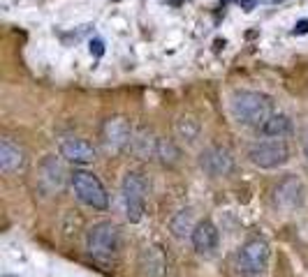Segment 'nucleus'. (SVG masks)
<instances>
[{"mask_svg": "<svg viewBox=\"0 0 308 277\" xmlns=\"http://www.w3.org/2000/svg\"><path fill=\"white\" fill-rule=\"evenodd\" d=\"M262 134L269 138H285L289 132H292V120L285 113H274L264 125H262Z\"/></svg>", "mask_w": 308, "mask_h": 277, "instance_id": "16", "label": "nucleus"}, {"mask_svg": "<svg viewBox=\"0 0 308 277\" xmlns=\"http://www.w3.org/2000/svg\"><path fill=\"white\" fill-rule=\"evenodd\" d=\"M102 53H104V42L102 39H90V55L102 58Z\"/></svg>", "mask_w": 308, "mask_h": 277, "instance_id": "20", "label": "nucleus"}, {"mask_svg": "<svg viewBox=\"0 0 308 277\" xmlns=\"http://www.w3.org/2000/svg\"><path fill=\"white\" fill-rule=\"evenodd\" d=\"M169 3H172L174 7H178V5H181V0H169Z\"/></svg>", "mask_w": 308, "mask_h": 277, "instance_id": "24", "label": "nucleus"}, {"mask_svg": "<svg viewBox=\"0 0 308 277\" xmlns=\"http://www.w3.org/2000/svg\"><path fill=\"white\" fill-rule=\"evenodd\" d=\"M61 155L75 164H90L95 160V148L79 136H65L61 138Z\"/></svg>", "mask_w": 308, "mask_h": 277, "instance_id": "12", "label": "nucleus"}, {"mask_svg": "<svg viewBox=\"0 0 308 277\" xmlns=\"http://www.w3.org/2000/svg\"><path fill=\"white\" fill-rule=\"evenodd\" d=\"M86 249L98 259H114L118 254V226L114 222H98L86 233Z\"/></svg>", "mask_w": 308, "mask_h": 277, "instance_id": "4", "label": "nucleus"}, {"mask_svg": "<svg viewBox=\"0 0 308 277\" xmlns=\"http://www.w3.org/2000/svg\"><path fill=\"white\" fill-rule=\"evenodd\" d=\"M72 189H75L77 199H79L84 206L93 208V210H104L109 206V196L104 192V185L100 183L98 175H93L90 171H75L70 178Z\"/></svg>", "mask_w": 308, "mask_h": 277, "instance_id": "3", "label": "nucleus"}, {"mask_svg": "<svg viewBox=\"0 0 308 277\" xmlns=\"http://www.w3.org/2000/svg\"><path fill=\"white\" fill-rule=\"evenodd\" d=\"M229 111L237 123L246 125V127H262L274 115V104H271V97L264 92L239 90L232 95Z\"/></svg>", "mask_w": 308, "mask_h": 277, "instance_id": "1", "label": "nucleus"}, {"mask_svg": "<svg viewBox=\"0 0 308 277\" xmlns=\"http://www.w3.org/2000/svg\"><path fill=\"white\" fill-rule=\"evenodd\" d=\"M227 3H232V0H223V5H227Z\"/></svg>", "mask_w": 308, "mask_h": 277, "instance_id": "25", "label": "nucleus"}, {"mask_svg": "<svg viewBox=\"0 0 308 277\" xmlns=\"http://www.w3.org/2000/svg\"><path fill=\"white\" fill-rule=\"evenodd\" d=\"M139 268L144 277H165L167 259L160 247H144L139 254Z\"/></svg>", "mask_w": 308, "mask_h": 277, "instance_id": "13", "label": "nucleus"}, {"mask_svg": "<svg viewBox=\"0 0 308 277\" xmlns=\"http://www.w3.org/2000/svg\"><path fill=\"white\" fill-rule=\"evenodd\" d=\"M40 183L47 187V192H61L65 185V166L61 164L56 155H47L40 164Z\"/></svg>", "mask_w": 308, "mask_h": 277, "instance_id": "11", "label": "nucleus"}, {"mask_svg": "<svg viewBox=\"0 0 308 277\" xmlns=\"http://www.w3.org/2000/svg\"><path fill=\"white\" fill-rule=\"evenodd\" d=\"M248 157L255 166L260 169H278L287 164L289 160V148L283 138H271V141H257L250 146Z\"/></svg>", "mask_w": 308, "mask_h": 277, "instance_id": "6", "label": "nucleus"}, {"mask_svg": "<svg viewBox=\"0 0 308 277\" xmlns=\"http://www.w3.org/2000/svg\"><path fill=\"white\" fill-rule=\"evenodd\" d=\"M274 196H276V203H278L280 208H285V210H294V208H299L303 203V199H306L303 180L299 178V175H294V173L285 175V178L278 183V187H276Z\"/></svg>", "mask_w": 308, "mask_h": 277, "instance_id": "8", "label": "nucleus"}, {"mask_svg": "<svg viewBox=\"0 0 308 277\" xmlns=\"http://www.w3.org/2000/svg\"><path fill=\"white\" fill-rule=\"evenodd\" d=\"M174 127H176V136L188 143H192L197 138V134H200V123H197V118H192V115H181Z\"/></svg>", "mask_w": 308, "mask_h": 277, "instance_id": "18", "label": "nucleus"}, {"mask_svg": "<svg viewBox=\"0 0 308 277\" xmlns=\"http://www.w3.org/2000/svg\"><path fill=\"white\" fill-rule=\"evenodd\" d=\"M306 32H308V18H301V21L294 23L292 35H306Z\"/></svg>", "mask_w": 308, "mask_h": 277, "instance_id": "21", "label": "nucleus"}, {"mask_svg": "<svg viewBox=\"0 0 308 277\" xmlns=\"http://www.w3.org/2000/svg\"><path fill=\"white\" fill-rule=\"evenodd\" d=\"M132 148H135V152L141 157V160H149V157H153L155 150H158V138H153L151 132L141 129V132L132 138Z\"/></svg>", "mask_w": 308, "mask_h": 277, "instance_id": "17", "label": "nucleus"}, {"mask_svg": "<svg viewBox=\"0 0 308 277\" xmlns=\"http://www.w3.org/2000/svg\"><path fill=\"white\" fill-rule=\"evenodd\" d=\"M190 238H192V247H195V252L200 254V256H213L215 249H218V243H220V233L211 220L197 222Z\"/></svg>", "mask_w": 308, "mask_h": 277, "instance_id": "9", "label": "nucleus"}, {"mask_svg": "<svg viewBox=\"0 0 308 277\" xmlns=\"http://www.w3.org/2000/svg\"><path fill=\"white\" fill-rule=\"evenodd\" d=\"M26 155L21 146H16L12 138H0V169L5 173H14V171L24 169Z\"/></svg>", "mask_w": 308, "mask_h": 277, "instance_id": "14", "label": "nucleus"}, {"mask_svg": "<svg viewBox=\"0 0 308 277\" xmlns=\"http://www.w3.org/2000/svg\"><path fill=\"white\" fill-rule=\"evenodd\" d=\"M155 157H160L162 164H174V162L178 160V148L174 146V141H169V138H158Z\"/></svg>", "mask_w": 308, "mask_h": 277, "instance_id": "19", "label": "nucleus"}, {"mask_svg": "<svg viewBox=\"0 0 308 277\" xmlns=\"http://www.w3.org/2000/svg\"><path fill=\"white\" fill-rule=\"evenodd\" d=\"M195 212H192V208H183V210H178L176 215L172 217V222H169V231H172L174 238H186V235H192V231H195Z\"/></svg>", "mask_w": 308, "mask_h": 277, "instance_id": "15", "label": "nucleus"}, {"mask_svg": "<svg viewBox=\"0 0 308 277\" xmlns=\"http://www.w3.org/2000/svg\"><path fill=\"white\" fill-rule=\"evenodd\" d=\"M239 272L243 277H262L266 272V266H269V245L262 238H252L248 240L241 247L237 259Z\"/></svg>", "mask_w": 308, "mask_h": 277, "instance_id": "5", "label": "nucleus"}, {"mask_svg": "<svg viewBox=\"0 0 308 277\" xmlns=\"http://www.w3.org/2000/svg\"><path fill=\"white\" fill-rule=\"evenodd\" d=\"M200 166L206 175L211 178H223V175H229L234 169V157L227 148L223 146H209L202 150L200 155Z\"/></svg>", "mask_w": 308, "mask_h": 277, "instance_id": "7", "label": "nucleus"}, {"mask_svg": "<svg viewBox=\"0 0 308 277\" xmlns=\"http://www.w3.org/2000/svg\"><path fill=\"white\" fill-rule=\"evenodd\" d=\"M102 141L109 150H123L132 143V129L125 118H109L102 125Z\"/></svg>", "mask_w": 308, "mask_h": 277, "instance_id": "10", "label": "nucleus"}, {"mask_svg": "<svg viewBox=\"0 0 308 277\" xmlns=\"http://www.w3.org/2000/svg\"><path fill=\"white\" fill-rule=\"evenodd\" d=\"M146 194H149L146 178L139 171H128L121 185V196H123V206H125V217L132 224L141 222V217H144Z\"/></svg>", "mask_w": 308, "mask_h": 277, "instance_id": "2", "label": "nucleus"}, {"mask_svg": "<svg viewBox=\"0 0 308 277\" xmlns=\"http://www.w3.org/2000/svg\"><path fill=\"white\" fill-rule=\"evenodd\" d=\"M239 5H241L243 12H252V9H255V5H257V0H239Z\"/></svg>", "mask_w": 308, "mask_h": 277, "instance_id": "22", "label": "nucleus"}, {"mask_svg": "<svg viewBox=\"0 0 308 277\" xmlns=\"http://www.w3.org/2000/svg\"><path fill=\"white\" fill-rule=\"evenodd\" d=\"M303 155H306V160H308V132L303 134Z\"/></svg>", "mask_w": 308, "mask_h": 277, "instance_id": "23", "label": "nucleus"}]
</instances>
